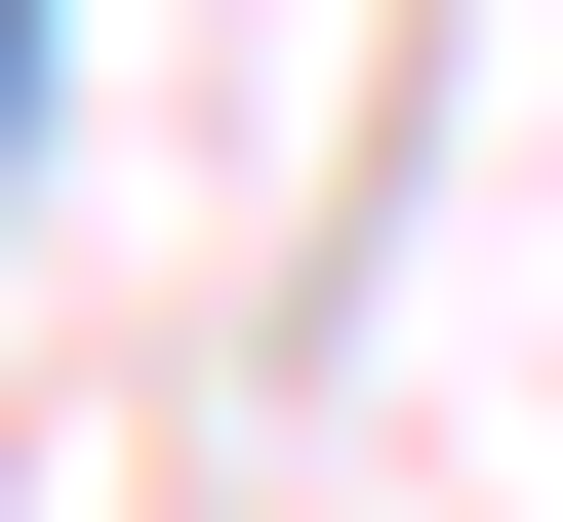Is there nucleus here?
<instances>
[{"mask_svg":"<svg viewBox=\"0 0 563 522\" xmlns=\"http://www.w3.org/2000/svg\"><path fill=\"white\" fill-rule=\"evenodd\" d=\"M0 162H41V0H0Z\"/></svg>","mask_w":563,"mask_h":522,"instance_id":"1","label":"nucleus"}]
</instances>
